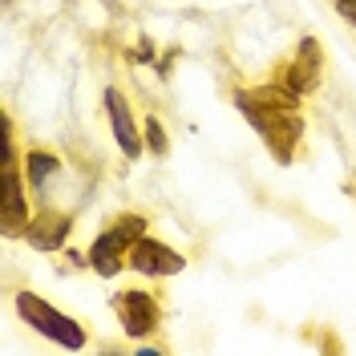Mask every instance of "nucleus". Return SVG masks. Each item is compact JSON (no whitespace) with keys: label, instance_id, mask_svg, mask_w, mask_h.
<instances>
[{"label":"nucleus","instance_id":"nucleus-1","mask_svg":"<svg viewBox=\"0 0 356 356\" xmlns=\"http://www.w3.org/2000/svg\"><path fill=\"white\" fill-rule=\"evenodd\" d=\"M235 106L243 110V118L255 130L264 134V142L271 146V154L280 158V162H291V150H296V142H300V134H304V122L296 118V110L264 106V102H255L251 93H239Z\"/></svg>","mask_w":356,"mask_h":356},{"label":"nucleus","instance_id":"nucleus-9","mask_svg":"<svg viewBox=\"0 0 356 356\" xmlns=\"http://www.w3.org/2000/svg\"><path fill=\"white\" fill-rule=\"evenodd\" d=\"M4 231L8 235H17L29 227V215H24V191H21V175H17V166H4Z\"/></svg>","mask_w":356,"mask_h":356},{"label":"nucleus","instance_id":"nucleus-3","mask_svg":"<svg viewBox=\"0 0 356 356\" xmlns=\"http://www.w3.org/2000/svg\"><path fill=\"white\" fill-rule=\"evenodd\" d=\"M142 231H146V222L138 219V215H122V219L113 222L110 231L93 243V267H97V275H118L126 247L138 243V239H142Z\"/></svg>","mask_w":356,"mask_h":356},{"label":"nucleus","instance_id":"nucleus-6","mask_svg":"<svg viewBox=\"0 0 356 356\" xmlns=\"http://www.w3.org/2000/svg\"><path fill=\"white\" fill-rule=\"evenodd\" d=\"M106 110H110V122H113V138H118V146H122L130 158H138V154H142V138H138V130H134L130 106H126V97H122L118 89H106Z\"/></svg>","mask_w":356,"mask_h":356},{"label":"nucleus","instance_id":"nucleus-5","mask_svg":"<svg viewBox=\"0 0 356 356\" xmlns=\"http://www.w3.org/2000/svg\"><path fill=\"white\" fill-rule=\"evenodd\" d=\"M113 312H118V320H122V328L130 336H146L154 328V300L146 296V291H118L113 296Z\"/></svg>","mask_w":356,"mask_h":356},{"label":"nucleus","instance_id":"nucleus-4","mask_svg":"<svg viewBox=\"0 0 356 356\" xmlns=\"http://www.w3.org/2000/svg\"><path fill=\"white\" fill-rule=\"evenodd\" d=\"M130 267L142 271V275H178V271H182V255L170 251L166 243L142 235V239L130 247Z\"/></svg>","mask_w":356,"mask_h":356},{"label":"nucleus","instance_id":"nucleus-8","mask_svg":"<svg viewBox=\"0 0 356 356\" xmlns=\"http://www.w3.org/2000/svg\"><path fill=\"white\" fill-rule=\"evenodd\" d=\"M24 235H29V243L37 247V251H57L69 235V219L53 215V211H49V215H37V219H29Z\"/></svg>","mask_w":356,"mask_h":356},{"label":"nucleus","instance_id":"nucleus-2","mask_svg":"<svg viewBox=\"0 0 356 356\" xmlns=\"http://www.w3.org/2000/svg\"><path fill=\"white\" fill-rule=\"evenodd\" d=\"M17 312L29 320V328H37L41 336L57 340L61 348H81V344H86V328H81L77 320H69L65 312L49 308L44 300L29 296V291H24V296H17Z\"/></svg>","mask_w":356,"mask_h":356},{"label":"nucleus","instance_id":"nucleus-13","mask_svg":"<svg viewBox=\"0 0 356 356\" xmlns=\"http://www.w3.org/2000/svg\"><path fill=\"white\" fill-rule=\"evenodd\" d=\"M336 13H340L344 21H353V24H356V0H336Z\"/></svg>","mask_w":356,"mask_h":356},{"label":"nucleus","instance_id":"nucleus-10","mask_svg":"<svg viewBox=\"0 0 356 356\" xmlns=\"http://www.w3.org/2000/svg\"><path fill=\"white\" fill-rule=\"evenodd\" d=\"M251 97L264 102V106H275V110H296L300 106V89H291V86H264V89H255Z\"/></svg>","mask_w":356,"mask_h":356},{"label":"nucleus","instance_id":"nucleus-11","mask_svg":"<svg viewBox=\"0 0 356 356\" xmlns=\"http://www.w3.org/2000/svg\"><path fill=\"white\" fill-rule=\"evenodd\" d=\"M61 170V162L53 154H41V150H29V178H33V186H44L49 178Z\"/></svg>","mask_w":356,"mask_h":356},{"label":"nucleus","instance_id":"nucleus-7","mask_svg":"<svg viewBox=\"0 0 356 356\" xmlns=\"http://www.w3.org/2000/svg\"><path fill=\"white\" fill-rule=\"evenodd\" d=\"M316 81H320V44L312 41V37H304L296 61L288 65V86L308 93V89H316Z\"/></svg>","mask_w":356,"mask_h":356},{"label":"nucleus","instance_id":"nucleus-12","mask_svg":"<svg viewBox=\"0 0 356 356\" xmlns=\"http://www.w3.org/2000/svg\"><path fill=\"white\" fill-rule=\"evenodd\" d=\"M146 146H150L154 154H166V130H162V122H158V118L146 122Z\"/></svg>","mask_w":356,"mask_h":356}]
</instances>
